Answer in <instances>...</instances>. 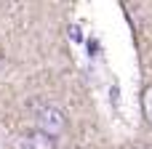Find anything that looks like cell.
<instances>
[{
    "mask_svg": "<svg viewBox=\"0 0 152 149\" xmlns=\"http://www.w3.org/2000/svg\"><path fill=\"white\" fill-rule=\"evenodd\" d=\"M35 120H37L35 131H40V133H45L51 139H56V136H61L67 131V115L59 107H43V109H37Z\"/></svg>",
    "mask_w": 152,
    "mask_h": 149,
    "instance_id": "1",
    "label": "cell"
},
{
    "mask_svg": "<svg viewBox=\"0 0 152 149\" xmlns=\"http://www.w3.org/2000/svg\"><path fill=\"white\" fill-rule=\"evenodd\" d=\"M24 144H27V149H56V139H51L40 131H32L24 136Z\"/></svg>",
    "mask_w": 152,
    "mask_h": 149,
    "instance_id": "2",
    "label": "cell"
},
{
    "mask_svg": "<svg viewBox=\"0 0 152 149\" xmlns=\"http://www.w3.org/2000/svg\"><path fill=\"white\" fill-rule=\"evenodd\" d=\"M142 109H144L147 123L152 125V85H147V88H144V93H142Z\"/></svg>",
    "mask_w": 152,
    "mask_h": 149,
    "instance_id": "3",
    "label": "cell"
}]
</instances>
